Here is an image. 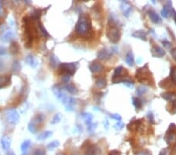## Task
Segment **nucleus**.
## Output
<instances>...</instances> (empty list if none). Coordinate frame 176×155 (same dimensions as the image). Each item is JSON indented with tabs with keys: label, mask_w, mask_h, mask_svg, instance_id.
Wrapping results in <instances>:
<instances>
[{
	"label": "nucleus",
	"mask_w": 176,
	"mask_h": 155,
	"mask_svg": "<svg viewBox=\"0 0 176 155\" xmlns=\"http://www.w3.org/2000/svg\"><path fill=\"white\" fill-rule=\"evenodd\" d=\"M172 82H174L175 84H176V67L175 66H173V67H171L170 71V77Z\"/></svg>",
	"instance_id": "7c9ffc66"
},
{
	"label": "nucleus",
	"mask_w": 176,
	"mask_h": 155,
	"mask_svg": "<svg viewBox=\"0 0 176 155\" xmlns=\"http://www.w3.org/2000/svg\"><path fill=\"white\" fill-rule=\"evenodd\" d=\"M1 144H2V148L4 149L5 151H8L9 149L10 148L11 144V139L7 136H2L1 139Z\"/></svg>",
	"instance_id": "a211bd4d"
},
{
	"label": "nucleus",
	"mask_w": 176,
	"mask_h": 155,
	"mask_svg": "<svg viewBox=\"0 0 176 155\" xmlns=\"http://www.w3.org/2000/svg\"><path fill=\"white\" fill-rule=\"evenodd\" d=\"M108 126H109V122H108L107 120H105V122H104V128L106 129H108Z\"/></svg>",
	"instance_id": "864d4df0"
},
{
	"label": "nucleus",
	"mask_w": 176,
	"mask_h": 155,
	"mask_svg": "<svg viewBox=\"0 0 176 155\" xmlns=\"http://www.w3.org/2000/svg\"><path fill=\"white\" fill-rule=\"evenodd\" d=\"M12 69L15 72H17V71H20V69H21V65H20V63L17 62V61L14 62V63H13Z\"/></svg>",
	"instance_id": "a19ab883"
},
{
	"label": "nucleus",
	"mask_w": 176,
	"mask_h": 155,
	"mask_svg": "<svg viewBox=\"0 0 176 155\" xmlns=\"http://www.w3.org/2000/svg\"><path fill=\"white\" fill-rule=\"evenodd\" d=\"M11 49H12V52H13V53H15V52H17L19 50V48H18V46H17V44L15 42V43H13V44L11 46Z\"/></svg>",
	"instance_id": "de8ad7c7"
},
{
	"label": "nucleus",
	"mask_w": 176,
	"mask_h": 155,
	"mask_svg": "<svg viewBox=\"0 0 176 155\" xmlns=\"http://www.w3.org/2000/svg\"><path fill=\"white\" fill-rule=\"evenodd\" d=\"M75 32L76 34L84 37H89L92 35V24L90 18L85 14H81L79 17L75 26Z\"/></svg>",
	"instance_id": "f257e3e1"
},
{
	"label": "nucleus",
	"mask_w": 176,
	"mask_h": 155,
	"mask_svg": "<svg viewBox=\"0 0 176 155\" xmlns=\"http://www.w3.org/2000/svg\"><path fill=\"white\" fill-rule=\"evenodd\" d=\"M172 10H173V9H172V7H168L167 5L164 6L161 10V15L163 16V17H164V18H168V17L170 16L171 13H172Z\"/></svg>",
	"instance_id": "a878e982"
},
{
	"label": "nucleus",
	"mask_w": 176,
	"mask_h": 155,
	"mask_svg": "<svg viewBox=\"0 0 176 155\" xmlns=\"http://www.w3.org/2000/svg\"><path fill=\"white\" fill-rule=\"evenodd\" d=\"M70 77L71 76L68 75H62V81L64 83H69L70 81Z\"/></svg>",
	"instance_id": "a18cd8bd"
},
{
	"label": "nucleus",
	"mask_w": 176,
	"mask_h": 155,
	"mask_svg": "<svg viewBox=\"0 0 176 155\" xmlns=\"http://www.w3.org/2000/svg\"><path fill=\"white\" fill-rule=\"evenodd\" d=\"M159 155H171L170 149L169 148L163 149V150L160 152Z\"/></svg>",
	"instance_id": "c03bdc74"
},
{
	"label": "nucleus",
	"mask_w": 176,
	"mask_h": 155,
	"mask_svg": "<svg viewBox=\"0 0 176 155\" xmlns=\"http://www.w3.org/2000/svg\"><path fill=\"white\" fill-rule=\"evenodd\" d=\"M106 36L110 42L116 43L120 40L121 34L118 27H109L106 29Z\"/></svg>",
	"instance_id": "20e7f679"
},
{
	"label": "nucleus",
	"mask_w": 176,
	"mask_h": 155,
	"mask_svg": "<svg viewBox=\"0 0 176 155\" xmlns=\"http://www.w3.org/2000/svg\"><path fill=\"white\" fill-rule=\"evenodd\" d=\"M110 117L114 120H117L118 122L121 121V116L119 114H110Z\"/></svg>",
	"instance_id": "37998d69"
},
{
	"label": "nucleus",
	"mask_w": 176,
	"mask_h": 155,
	"mask_svg": "<svg viewBox=\"0 0 176 155\" xmlns=\"http://www.w3.org/2000/svg\"><path fill=\"white\" fill-rule=\"evenodd\" d=\"M25 62H26V63H27V64L29 65L30 67H35L38 65V63L37 60H36V59H35V57L31 54L27 55L26 59H25Z\"/></svg>",
	"instance_id": "4be33fe9"
},
{
	"label": "nucleus",
	"mask_w": 176,
	"mask_h": 155,
	"mask_svg": "<svg viewBox=\"0 0 176 155\" xmlns=\"http://www.w3.org/2000/svg\"><path fill=\"white\" fill-rule=\"evenodd\" d=\"M50 64L52 65L53 67H56L59 63V60L57 59V57L54 55H51L50 57Z\"/></svg>",
	"instance_id": "c9c22d12"
},
{
	"label": "nucleus",
	"mask_w": 176,
	"mask_h": 155,
	"mask_svg": "<svg viewBox=\"0 0 176 155\" xmlns=\"http://www.w3.org/2000/svg\"><path fill=\"white\" fill-rule=\"evenodd\" d=\"M6 118L7 122L10 124L15 125L18 123L20 120V115H19L17 111L15 109H9L6 112Z\"/></svg>",
	"instance_id": "423d86ee"
},
{
	"label": "nucleus",
	"mask_w": 176,
	"mask_h": 155,
	"mask_svg": "<svg viewBox=\"0 0 176 155\" xmlns=\"http://www.w3.org/2000/svg\"><path fill=\"white\" fill-rule=\"evenodd\" d=\"M147 90H148V89H147L146 86H139V87L137 88L136 93L138 96L141 97V96H143L144 93H146V92H147Z\"/></svg>",
	"instance_id": "72a5a7b5"
},
{
	"label": "nucleus",
	"mask_w": 176,
	"mask_h": 155,
	"mask_svg": "<svg viewBox=\"0 0 176 155\" xmlns=\"http://www.w3.org/2000/svg\"><path fill=\"white\" fill-rule=\"evenodd\" d=\"M95 86L100 89L105 88L106 86V81L104 78H100L95 81Z\"/></svg>",
	"instance_id": "cd10ccee"
},
{
	"label": "nucleus",
	"mask_w": 176,
	"mask_h": 155,
	"mask_svg": "<svg viewBox=\"0 0 176 155\" xmlns=\"http://www.w3.org/2000/svg\"><path fill=\"white\" fill-rule=\"evenodd\" d=\"M175 61H176V59H175Z\"/></svg>",
	"instance_id": "680f3d73"
},
{
	"label": "nucleus",
	"mask_w": 176,
	"mask_h": 155,
	"mask_svg": "<svg viewBox=\"0 0 176 155\" xmlns=\"http://www.w3.org/2000/svg\"><path fill=\"white\" fill-rule=\"evenodd\" d=\"M100 149L94 144H90L85 150V155H101Z\"/></svg>",
	"instance_id": "ddd939ff"
},
{
	"label": "nucleus",
	"mask_w": 176,
	"mask_h": 155,
	"mask_svg": "<svg viewBox=\"0 0 176 155\" xmlns=\"http://www.w3.org/2000/svg\"><path fill=\"white\" fill-rule=\"evenodd\" d=\"M143 124L142 119H137L131 122L128 125L127 128L130 132H135V131H139L140 132L142 128H143Z\"/></svg>",
	"instance_id": "6e6552de"
},
{
	"label": "nucleus",
	"mask_w": 176,
	"mask_h": 155,
	"mask_svg": "<svg viewBox=\"0 0 176 155\" xmlns=\"http://www.w3.org/2000/svg\"><path fill=\"white\" fill-rule=\"evenodd\" d=\"M53 91L55 96H56V97H57V99L60 100L61 102H63V101L65 99L67 98L66 94H65L64 92H63L60 89L57 88V87H56V88H53Z\"/></svg>",
	"instance_id": "6ab92c4d"
},
{
	"label": "nucleus",
	"mask_w": 176,
	"mask_h": 155,
	"mask_svg": "<svg viewBox=\"0 0 176 155\" xmlns=\"http://www.w3.org/2000/svg\"><path fill=\"white\" fill-rule=\"evenodd\" d=\"M2 66H3V63H2V61L0 60V68H2Z\"/></svg>",
	"instance_id": "6e6d98bb"
},
{
	"label": "nucleus",
	"mask_w": 176,
	"mask_h": 155,
	"mask_svg": "<svg viewBox=\"0 0 176 155\" xmlns=\"http://www.w3.org/2000/svg\"><path fill=\"white\" fill-rule=\"evenodd\" d=\"M0 10H1V5H0Z\"/></svg>",
	"instance_id": "052dcab7"
},
{
	"label": "nucleus",
	"mask_w": 176,
	"mask_h": 155,
	"mask_svg": "<svg viewBox=\"0 0 176 155\" xmlns=\"http://www.w3.org/2000/svg\"><path fill=\"white\" fill-rule=\"evenodd\" d=\"M44 117L41 114L37 115L34 118L33 120H31L30 122L29 125H28V130L31 133H36L38 131V125H39L41 122H43Z\"/></svg>",
	"instance_id": "0eeeda50"
},
{
	"label": "nucleus",
	"mask_w": 176,
	"mask_h": 155,
	"mask_svg": "<svg viewBox=\"0 0 176 155\" xmlns=\"http://www.w3.org/2000/svg\"><path fill=\"white\" fill-rule=\"evenodd\" d=\"M32 155H46V152L42 149H36Z\"/></svg>",
	"instance_id": "79ce46f5"
},
{
	"label": "nucleus",
	"mask_w": 176,
	"mask_h": 155,
	"mask_svg": "<svg viewBox=\"0 0 176 155\" xmlns=\"http://www.w3.org/2000/svg\"><path fill=\"white\" fill-rule=\"evenodd\" d=\"M127 75H128V71H127V70L124 69L122 66H120V67H117L116 69L114 70V75H113L112 81L120 79V78H126Z\"/></svg>",
	"instance_id": "9d476101"
},
{
	"label": "nucleus",
	"mask_w": 176,
	"mask_h": 155,
	"mask_svg": "<svg viewBox=\"0 0 176 155\" xmlns=\"http://www.w3.org/2000/svg\"><path fill=\"white\" fill-rule=\"evenodd\" d=\"M97 125H98L97 122H95V123H91L90 125H89L87 126L89 132H93L94 131H95V128H97Z\"/></svg>",
	"instance_id": "ea45409f"
},
{
	"label": "nucleus",
	"mask_w": 176,
	"mask_h": 155,
	"mask_svg": "<svg viewBox=\"0 0 176 155\" xmlns=\"http://www.w3.org/2000/svg\"><path fill=\"white\" fill-rule=\"evenodd\" d=\"M104 67L103 66V64L99 63V62H96V61H94L89 65V70L94 74L100 73V72L104 71Z\"/></svg>",
	"instance_id": "4468645a"
},
{
	"label": "nucleus",
	"mask_w": 176,
	"mask_h": 155,
	"mask_svg": "<svg viewBox=\"0 0 176 155\" xmlns=\"http://www.w3.org/2000/svg\"><path fill=\"white\" fill-rule=\"evenodd\" d=\"M2 41L4 42H9L10 40H11V38H13V32L11 31H8V32H6L3 35L2 37Z\"/></svg>",
	"instance_id": "473e14b6"
},
{
	"label": "nucleus",
	"mask_w": 176,
	"mask_h": 155,
	"mask_svg": "<svg viewBox=\"0 0 176 155\" xmlns=\"http://www.w3.org/2000/svg\"><path fill=\"white\" fill-rule=\"evenodd\" d=\"M132 103L133 105L135 106L136 109H140L141 107H143V103L141 101L140 99L136 98V97H133L132 98Z\"/></svg>",
	"instance_id": "2f4dec72"
},
{
	"label": "nucleus",
	"mask_w": 176,
	"mask_h": 155,
	"mask_svg": "<svg viewBox=\"0 0 176 155\" xmlns=\"http://www.w3.org/2000/svg\"><path fill=\"white\" fill-rule=\"evenodd\" d=\"M133 37H135L136 38H139L141 40H144V41H146L147 39V33L143 31V30H139V31H136L132 35Z\"/></svg>",
	"instance_id": "412c9836"
},
{
	"label": "nucleus",
	"mask_w": 176,
	"mask_h": 155,
	"mask_svg": "<svg viewBox=\"0 0 176 155\" xmlns=\"http://www.w3.org/2000/svg\"><path fill=\"white\" fill-rule=\"evenodd\" d=\"M53 135V132L51 131H45V132H41L38 136H37V140L39 141L45 140L46 139L51 137Z\"/></svg>",
	"instance_id": "b1692460"
},
{
	"label": "nucleus",
	"mask_w": 176,
	"mask_h": 155,
	"mask_svg": "<svg viewBox=\"0 0 176 155\" xmlns=\"http://www.w3.org/2000/svg\"><path fill=\"white\" fill-rule=\"evenodd\" d=\"M62 103L65 105V110L67 111L71 112V111H75V105H76V100L73 97H67V98L63 101Z\"/></svg>",
	"instance_id": "1a4fd4ad"
},
{
	"label": "nucleus",
	"mask_w": 176,
	"mask_h": 155,
	"mask_svg": "<svg viewBox=\"0 0 176 155\" xmlns=\"http://www.w3.org/2000/svg\"><path fill=\"white\" fill-rule=\"evenodd\" d=\"M81 117L85 119V124L86 125H89L91 123H92V118H93V115L90 113H81Z\"/></svg>",
	"instance_id": "393cba45"
},
{
	"label": "nucleus",
	"mask_w": 176,
	"mask_h": 155,
	"mask_svg": "<svg viewBox=\"0 0 176 155\" xmlns=\"http://www.w3.org/2000/svg\"><path fill=\"white\" fill-rule=\"evenodd\" d=\"M135 155H151V153L149 151H142L136 153Z\"/></svg>",
	"instance_id": "09e8293b"
},
{
	"label": "nucleus",
	"mask_w": 176,
	"mask_h": 155,
	"mask_svg": "<svg viewBox=\"0 0 176 155\" xmlns=\"http://www.w3.org/2000/svg\"><path fill=\"white\" fill-rule=\"evenodd\" d=\"M172 13H173V16H174L175 22V24H176V11H175L174 10H172Z\"/></svg>",
	"instance_id": "5fc2aeb1"
},
{
	"label": "nucleus",
	"mask_w": 176,
	"mask_h": 155,
	"mask_svg": "<svg viewBox=\"0 0 176 155\" xmlns=\"http://www.w3.org/2000/svg\"><path fill=\"white\" fill-rule=\"evenodd\" d=\"M175 83L172 82L171 78L169 77L166 78L164 80H162L161 82L159 83V86L160 88L165 89H168L173 88L175 86Z\"/></svg>",
	"instance_id": "2eb2a0df"
},
{
	"label": "nucleus",
	"mask_w": 176,
	"mask_h": 155,
	"mask_svg": "<svg viewBox=\"0 0 176 155\" xmlns=\"http://www.w3.org/2000/svg\"><path fill=\"white\" fill-rule=\"evenodd\" d=\"M11 77L10 75L0 76V89L3 88L5 86H8L10 83Z\"/></svg>",
	"instance_id": "5701e85b"
},
{
	"label": "nucleus",
	"mask_w": 176,
	"mask_h": 155,
	"mask_svg": "<svg viewBox=\"0 0 176 155\" xmlns=\"http://www.w3.org/2000/svg\"><path fill=\"white\" fill-rule=\"evenodd\" d=\"M124 124L121 121L117 122V123L115 124L114 126V128H115L117 131H121V130L122 129V128H124Z\"/></svg>",
	"instance_id": "58836bf2"
},
{
	"label": "nucleus",
	"mask_w": 176,
	"mask_h": 155,
	"mask_svg": "<svg viewBox=\"0 0 176 155\" xmlns=\"http://www.w3.org/2000/svg\"><path fill=\"white\" fill-rule=\"evenodd\" d=\"M165 140L169 145H174L176 142V125L175 124H171L168 132L166 133Z\"/></svg>",
	"instance_id": "39448f33"
},
{
	"label": "nucleus",
	"mask_w": 176,
	"mask_h": 155,
	"mask_svg": "<svg viewBox=\"0 0 176 155\" xmlns=\"http://www.w3.org/2000/svg\"><path fill=\"white\" fill-rule=\"evenodd\" d=\"M7 155H15V154L13 153V152H12V151H11V152H9V153L7 154Z\"/></svg>",
	"instance_id": "4d7b16f0"
},
{
	"label": "nucleus",
	"mask_w": 176,
	"mask_h": 155,
	"mask_svg": "<svg viewBox=\"0 0 176 155\" xmlns=\"http://www.w3.org/2000/svg\"><path fill=\"white\" fill-rule=\"evenodd\" d=\"M38 28H39L40 32H41V34H42L44 36H46V37H49V36H50L49 33H48L47 31L45 29V27H44V26L41 24V22H38Z\"/></svg>",
	"instance_id": "e433bc0d"
},
{
	"label": "nucleus",
	"mask_w": 176,
	"mask_h": 155,
	"mask_svg": "<svg viewBox=\"0 0 176 155\" xmlns=\"http://www.w3.org/2000/svg\"><path fill=\"white\" fill-rule=\"evenodd\" d=\"M112 56V52L109 51L106 49H104L99 51L97 53V57L100 60H106V59L110 58Z\"/></svg>",
	"instance_id": "f3484780"
},
{
	"label": "nucleus",
	"mask_w": 176,
	"mask_h": 155,
	"mask_svg": "<svg viewBox=\"0 0 176 155\" xmlns=\"http://www.w3.org/2000/svg\"><path fill=\"white\" fill-rule=\"evenodd\" d=\"M77 67L78 66L75 63H60L59 66V71L63 73V75H68L70 76H72L75 73Z\"/></svg>",
	"instance_id": "7ed1b4c3"
},
{
	"label": "nucleus",
	"mask_w": 176,
	"mask_h": 155,
	"mask_svg": "<svg viewBox=\"0 0 176 155\" xmlns=\"http://www.w3.org/2000/svg\"><path fill=\"white\" fill-rule=\"evenodd\" d=\"M57 155H64V154H63L62 153H60V154H57Z\"/></svg>",
	"instance_id": "13d9d810"
},
{
	"label": "nucleus",
	"mask_w": 176,
	"mask_h": 155,
	"mask_svg": "<svg viewBox=\"0 0 176 155\" xmlns=\"http://www.w3.org/2000/svg\"><path fill=\"white\" fill-rule=\"evenodd\" d=\"M148 14H149L152 22H153L154 24H160L162 22L160 17L153 10H150L148 11Z\"/></svg>",
	"instance_id": "dca6fc26"
},
{
	"label": "nucleus",
	"mask_w": 176,
	"mask_h": 155,
	"mask_svg": "<svg viewBox=\"0 0 176 155\" xmlns=\"http://www.w3.org/2000/svg\"><path fill=\"white\" fill-rule=\"evenodd\" d=\"M137 80L143 84L150 85L153 82V77L150 71L148 68V64H146L144 67L139 68L135 75Z\"/></svg>",
	"instance_id": "f03ea898"
},
{
	"label": "nucleus",
	"mask_w": 176,
	"mask_h": 155,
	"mask_svg": "<svg viewBox=\"0 0 176 155\" xmlns=\"http://www.w3.org/2000/svg\"><path fill=\"white\" fill-rule=\"evenodd\" d=\"M59 146H60V142H59L58 140H54L48 144L47 149L49 151H53V150H55L56 147H58Z\"/></svg>",
	"instance_id": "c756f323"
},
{
	"label": "nucleus",
	"mask_w": 176,
	"mask_h": 155,
	"mask_svg": "<svg viewBox=\"0 0 176 155\" xmlns=\"http://www.w3.org/2000/svg\"><path fill=\"white\" fill-rule=\"evenodd\" d=\"M6 53V49H5L3 46H0V56L5 55Z\"/></svg>",
	"instance_id": "603ef678"
},
{
	"label": "nucleus",
	"mask_w": 176,
	"mask_h": 155,
	"mask_svg": "<svg viewBox=\"0 0 176 155\" xmlns=\"http://www.w3.org/2000/svg\"><path fill=\"white\" fill-rule=\"evenodd\" d=\"M121 10L124 17H129L131 13H132V7L129 2L122 1L121 4Z\"/></svg>",
	"instance_id": "9b49d317"
},
{
	"label": "nucleus",
	"mask_w": 176,
	"mask_h": 155,
	"mask_svg": "<svg viewBox=\"0 0 176 155\" xmlns=\"http://www.w3.org/2000/svg\"><path fill=\"white\" fill-rule=\"evenodd\" d=\"M151 54L153 57H158V58H161L164 57L166 54V52L158 46H154L151 49Z\"/></svg>",
	"instance_id": "f8f14e48"
},
{
	"label": "nucleus",
	"mask_w": 176,
	"mask_h": 155,
	"mask_svg": "<svg viewBox=\"0 0 176 155\" xmlns=\"http://www.w3.org/2000/svg\"><path fill=\"white\" fill-rule=\"evenodd\" d=\"M62 117H61V114H56L54 115V117H53L52 121H51V124L53 125H55V124H57L60 122V120H61Z\"/></svg>",
	"instance_id": "4c0bfd02"
},
{
	"label": "nucleus",
	"mask_w": 176,
	"mask_h": 155,
	"mask_svg": "<svg viewBox=\"0 0 176 155\" xmlns=\"http://www.w3.org/2000/svg\"><path fill=\"white\" fill-rule=\"evenodd\" d=\"M64 88L67 92H69L71 94H75V93H77V92H78V89H77L76 87L73 84H70V83L67 84L64 86Z\"/></svg>",
	"instance_id": "c85d7f7f"
},
{
	"label": "nucleus",
	"mask_w": 176,
	"mask_h": 155,
	"mask_svg": "<svg viewBox=\"0 0 176 155\" xmlns=\"http://www.w3.org/2000/svg\"><path fill=\"white\" fill-rule=\"evenodd\" d=\"M125 61L130 67H132L134 65V56H133V53L131 51L127 53L126 57H125Z\"/></svg>",
	"instance_id": "bb28decb"
},
{
	"label": "nucleus",
	"mask_w": 176,
	"mask_h": 155,
	"mask_svg": "<svg viewBox=\"0 0 176 155\" xmlns=\"http://www.w3.org/2000/svg\"><path fill=\"white\" fill-rule=\"evenodd\" d=\"M162 98H164L166 101L168 102H173L176 100V93L173 92H168L162 93L161 94Z\"/></svg>",
	"instance_id": "aec40b11"
},
{
	"label": "nucleus",
	"mask_w": 176,
	"mask_h": 155,
	"mask_svg": "<svg viewBox=\"0 0 176 155\" xmlns=\"http://www.w3.org/2000/svg\"><path fill=\"white\" fill-rule=\"evenodd\" d=\"M121 151H116V150H114V151H111L110 153L108 154V155H121Z\"/></svg>",
	"instance_id": "3c124183"
},
{
	"label": "nucleus",
	"mask_w": 176,
	"mask_h": 155,
	"mask_svg": "<svg viewBox=\"0 0 176 155\" xmlns=\"http://www.w3.org/2000/svg\"><path fill=\"white\" fill-rule=\"evenodd\" d=\"M162 43L164 45V46H165L166 48H170L171 46H172V43L169 42L167 40H164V41H162Z\"/></svg>",
	"instance_id": "8fccbe9b"
},
{
	"label": "nucleus",
	"mask_w": 176,
	"mask_h": 155,
	"mask_svg": "<svg viewBox=\"0 0 176 155\" xmlns=\"http://www.w3.org/2000/svg\"><path fill=\"white\" fill-rule=\"evenodd\" d=\"M31 140H25L24 142L21 144V151H23V152H26V151L29 149V147H31Z\"/></svg>",
	"instance_id": "f704fd0d"
},
{
	"label": "nucleus",
	"mask_w": 176,
	"mask_h": 155,
	"mask_svg": "<svg viewBox=\"0 0 176 155\" xmlns=\"http://www.w3.org/2000/svg\"><path fill=\"white\" fill-rule=\"evenodd\" d=\"M147 117H148V119H149V122L151 124H154L155 122H154V117H153V114L152 112H149L148 114H147Z\"/></svg>",
	"instance_id": "49530a36"
},
{
	"label": "nucleus",
	"mask_w": 176,
	"mask_h": 155,
	"mask_svg": "<svg viewBox=\"0 0 176 155\" xmlns=\"http://www.w3.org/2000/svg\"><path fill=\"white\" fill-rule=\"evenodd\" d=\"M22 155H27V154H26L24 153V154H22Z\"/></svg>",
	"instance_id": "bf43d9fd"
}]
</instances>
